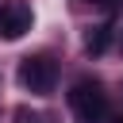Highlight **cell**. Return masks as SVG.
Returning <instances> with one entry per match:
<instances>
[{
  "instance_id": "cell-4",
  "label": "cell",
  "mask_w": 123,
  "mask_h": 123,
  "mask_svg": "<svg viewBox=\"0 0 123 123\" xmlns=\"http://www.w3.org/2000/svg\"><path fill=\"white\" fill-rule=\"evenodd\" d=\"M111 35H115L111 23H96V27H88V31H85V54H88V58H100V54L111 46Z\"/></svg>"
},
{
  "instance_id": "cell-1",
  "label": "cell",
  "mask_w": 123,
  "mask_h": 123,
  "mask_svg": "<svg viewBox=\"0 0 123 123\" xmlns=\"http://www.w3.org/2000/svg\"><path fill=\"white\" fill-rule=\"evenodd\" d=\"M69 108L77 123H104L108 119V92L100 85V77H81L69 88Z\"/></svg>"
},
{
  "instance_id": "cell-3",
  "label": "cell",
  "mask_w": 123,
  "mask_h": 123,
  "mask_svg": "<svg viewBox=\"0 0 123 123\" xmlns=\"http://www.w3.org/2000/svg\"><path fill=\"white\" fill-rule=\"evenodd\" d=\"M31 23H35L31 4H23V0H8V4H0V38L15 42V38H23V35L31 31Z\"/></svg>"
},
{
  "instance_id": "cell-5",
  "label": "cell",
  "mask_w": 123,
  "mask_h": 123,
  "mask_svg": "<svg viewBox=\"0 0 123 123\" xmlns=\"http://www.w3.org/2000/svg\"><path fill=\"white\" fill-rule=\"evenodd\" d=\"M88 4H96V8H111L115 0H88Z\"/></svg>"
},
{
  "instance_id": "cell-6",
  "label": "cell",
  "mask_w": 123,
  "mask_h": 123,
  "mask_svg": "<svg viewBox=\"0 0 123 123\" xmlns=\"http://www.w3.org/2000/svg\"><path fill=\"white\" fill-rule=\"evenodd\" d=\"M108 123H123V111H115V115H108Z\"/></svg>"
},
{
  "instance_id": "cell-7",
  "label": "cell",
  "mask_w": 123,
  "mask_h": 123,
  "mask_svg": "<svg viewBox=\"0 0 123 123\" xmlns=\"http://www.w3.org/2000/svg\"><path fill=\"white\" fill-rule=\"evenodd\" d=\"M119 50H123V35H119Z\"/></svg>"
},
{
  "instance_id": "cell-2",
  "label": "cell",
  "mask_w": 123,
  "mask_h": 123,
  "mask_svg": "<svg viewBox=\"0 0 123 123\" xmlns=\"http://www.w3.org/2000/svg\"><path fill=\"white\" fill-rule=\"evenodd\" d=\"M19 85L31 92V96H46V92H54V85H58V62H54V54H27L23 62H19Z\"/></svg>"
}]
</instances>
